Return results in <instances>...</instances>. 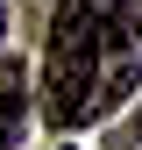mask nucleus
<instances>
[{"mask_svg": "<svg viewBox=\"0 0 142 150\" xmlns=\"http://www.w3.org/2000/svg\"><path fill=\"white\" fill-rule=\"evenodd\" d=\"M121 7H100V0H64L57 22H50V57H43V115L71 129L85 122V100H93V71H100V36Z\"/></svg>", "mask_w": 142, "mask_h": 150, "instance_id": "obj_1", "label": "nucleus"}, {"mask_svg": "<svg viewBox=\"0 0 142 150\" xmlns=\"http://www.w3.org/2000/svg\"><path fill=\"white\" fill-rule=\"evenodd\" d=\"M100 7H121V0H100Z\"/></svg>", "mask_w": 142, "mask_h": 150, "instance_id": "obj_4", "label": "nucleus"}, {"mask_svg": "<svg viewBox=\"0 0 142 150\" xmlns=\"http://www.w3.org/2000/svg\"><path fill=\"white\" fill-rule=\"evenodd\" d=\"M14 122H22V93L7 86V93H0V150L14 143Z\"/></svg>", "mask_w": 142, "mask_h": 150, "instance_id": "obj_3", "label": "nucleus"}, {"mask_svg": "<svg viewBox=\"0 0 142 150\" xmlns=\"http://www.w3.org/2000/svg\"><path fill=\"white\" fill-rule=\"evenodd\" d=\"M135 79H142V22H135V14H114V22H106V36H100V71H93L85 122L114 115V107L135 93Z\"/></svg>", "mask_w": 142, "mask_h": 150, "instance_id": "obj_2", "label": "nucleus"}]
</instances>
